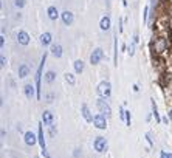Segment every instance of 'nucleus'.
<instances>
[{
    "label": "nucleus",
    "mask_w": 172,
    "mask_h": 158,
    "mask_svg": "<svg viewBox=\"0 0 172 158\" xmlns=\"http://www.w3.org/2000/svg\"><path fill=\"white\" fill-rule=\"evenodd\" d=\"M152 113H154V116H155V120H157L158 123H161V120H163V118L160 116V113H158V109H157V104H155V101H152Z\"/></svg>",
    "instance_id": "nucleus-20"
},
{
    "label": "nucleus",
    "mask_w": 172,
    "mask_h": 158,
    "mask_svg": "<svg viewBox=\"0 0 172 158\" xmlns=\"http://www.w3.org/2000/svg\"><path fill=\"white\" fill-rule=\"evenodd\" d=\"M37 140H39V144H41V149H42L44 156H45V158H50V156H48V153H47V144H45V138H44V129H42V124H39Z\"/></svg>",
    "instance_id": "nucleus-4"
},
{
    "label": "nucleus",
    "mask_w": 172,
    "mask_h": 158,
    "mask_svg": "<svg viewBox=\"0 0 172 158\" xmlns=\"http://www.w3.org/2000/svg\"><path fill=\"white\" fill-rule=\"evenodd\" d=\"M65 81H67L70 85H74V82H76V79H74V76L71 74V73H67L65 74Z\"/></svg>",
    "instance_id": "nucleus-22"
},
{
    "label": "nucleus",
    "mask_w": 172,
    "mask_h": 158,
    "mask_svg": "<svg viewBox=\"0 0 172 158\" xmlns=\"http://www.w3.org/2000/svg\"><path fill=\"white\" fill-rule=\"evenodd\" d=\"M93 147L96 152H104V150H107V140H105L104 137H98L93 143Z\"/></svg>",
    "instance_id": "nucleus-6"
},
{
    "label": "nucleus",
    "mask_w": 172,
    "mask_h": 158,
    "mask_svg": "<svg viewBox=\"0 0 172 158\" xmlns=\"http://www.w3.org/2000/svg\"><path fill=\"white\" fill-rule=\"evenodd\" d=\"M17 41H19V44H22V45H28V44H30V36H28V33L19 31V33H17Z\"/></svg>",
    "instance_id": "nucleus-11"
},
{
    "label": "nucleus",
    "mask_w": 172,
    "mask_h": 158,
    "mask_svg": "<svg viewBox=\"0 0 172 158\" xmlns=\"http://www.w3.org/2000/svg\"><path fill=\"white\" fill-rule=\"evenodd\" d=\"M99 28H101L102 31H107V30L110 28V17H109V16H105V17L101 19V22H99Z\"/></svg>",
    "instance_id": "nucleus-14"
},
{
    "label": "nucleus",
    "mask_w": 172,
    "mask_h": 158,
    "mask_svg": "<svg viewBox=\"0 0 172 158\" xmlns=\"http://www.w3.org/2000/svg\"><path fill=\"white\" fill-rule=\"evenodd\" d=\"M23 138H25V144H26V146H34L36 141H39L37 137L33 133V132H25Z\"/></svg>",
    "instance_id": "nucleus-8"
},
{
    "label": "nucleus",
    "mask_w": 172,
    "mask_h": 158,
    "mask_svg": "<svg viewBox=\"0 0 172 158\" xmlns=\"http://www.w3.org/2000/svg\"><path fill=\"white\" fill-rule=\"evenodd\" d=\"M53 98H55V95H53V93H48V95H47V102H53Z\"/></svg>",
    "instance_id": "nucleus-26"
},
{
    "label": "nucleus",
    "mask_w": 172,
    "mask_h": 158,
    "mask_svg": "<svg viewBox=\"0 0 172 158\" xmlns=\"http://www.w3.org/2000/svg\"><path fill=\"white\" fill-rule=\"evenodd\" d=\"M135 45H137V44H135L134 41H132V44L129 45V51H127V53H129L130 56H134V54H135Z\"/></svg>",
    "instance_id": "nucleus-23"
},
{
    "label": "nucleus",
    "mask_w": 172,
    "mask_h": 158,
    "mask_svg": "<svg viewBox=\"0 0 172 158\" xmlns=\"http://www.w3.org/2000/svg\"><path fill=\"white\" fill-rule=\"evenodd\" d=\"M41 44H42L44 47H47V45L51 44V34H50V33H44V34L41 36Z\"/></svg>",
    "instance_id": "nucleus-18"
},
{
    "label": "nucleus",
    "mask_w": 172,
    "mask_h": 158,
    "mask_svg": "<svg viewBox=\"0 0 172 158\" xmlns=\"http://www.w3.org/2000/svg\"><path fill=\"white\" fill-rule=\"evenodd\" d=\"M147 11H149V8L146 6L144 8V22H147Z\"/></svg>",
    "instance_id": "nucleus-29"
},
{
    "label": "nucleus",
    "mask_w": 172,
    "mask_h": 158,
    "mask_svg": "<svg viewBox=\"0 0 172 158\" xmlns=\"http://www.w3.org/2000/svg\"><path fill=\"white\" fill-rule=\"evenodd\" d=\"M126 124L130 127V112H126Z\"/></svg>",
    "instance_id": "nucleus-25"
},
{
    "label": "nucleus",
    "mask_w": 172,
    "mask_h": 158,
    "mask_svg": "<svg viewBox=\"0 0 172 158\" xmlns=\"http://www.w3.org/2000/svg\"><path fill=\"white\" fill-rule=\"evenodd\" d=\"M81 112H82V116H84V120H85L87 123H91V121H93L95 116H91V113H90V110H88V105H87V104H82V105H81Z\"/></svg>",
    "instance_id": "nucleus-10"
},
{
    "label": "nucleus",
    "mask_w": 172,
    "mask_h": 158,
    "mask_svg": "<svg viewBox=\"0 0 172 158\" xmlns=\"http://www.w3.org/2000/svg\"><path fill=\"white\" fill-rule=\"evenodd\" d=\"M61 17H62V22H64L65 25H71L73 20H74V16H73L71 11H64L62 14H61Z\"/></svg>",
    "instance_id": "nucleus-9"
},
{
    "label": "nucleus",
    "mask_w": 172,
    "mask_h": 158,
    "mask_svg": "<svg viewBox=\"0 0 172 158\" xmlns=\"http://www.w3.org/2000/svg\"><path fill=\"white\" fill-rule=\"evenodd\" d=\"M47 12H48V17H50L51 20H56V19L59 17V11H58L55 6H50Z\"/></svg>",
    "instance_id": "nucleus-16"
},
{
    "label": "nucleus",
    "mask_w": 172,
    "mask_h": 158,
    "mask_svg": "<svg viewBox=\"0 0 172 158\" xmlns=\"http://www.w3.org/2000/svg\"><path fill=\"white\" fill-rule=\"evenodd\" d=\"M102 58H104L102 48H96L93 53H91V56H90V64H91V65H96V64H99V62L102 61Z\"/></svg>",
    "instance_id": "nucleus-7"
},
{
    "label": "nucleus",
    "mask_w": 172,
    "mask_h": 158,
    "mask_svg": "<svg viewBox=\"0 0 172 158\" xmlns=\"http://www.w3.org/2000/svg\"><path fill=\"white\" fill-rule=\"evenodd\" d=\"M73 67H74V71L76 73H82L84 71V62L82 61H74Z\"/></svg>",
    "instance_id": "nucleus-19"
},
{
    "label": "nucleus",
    "mask_w": 172,
    "mask_h": 158,
    "mask_svg": "<svg viewBox=\"0 0 172 158\" xmlns=\"http://www.w3.org/2000/svg\"><path fill=\"white\" fill-rule=\"evenodd\" d=\"M96 105H98V109H99V112L102 115H105V116H110L112 115V109H110L109 102L105 101V98H98L96 99Z\"/></svg>",
    "instance_id": "nucleus-3"
},
{
    "label": "nucleus",
    "mask_w": 172,
    "mask_h": 158,
    "mask_svg": "<svg viewBox=\"0 0 172 158\" xmlns=\"http://www.w3.org/2000/svg\"><path fill=\"white\" fill-rule=\"evenodd\" d=\"M55 79H56V73H55V71H47V74H45V81H47L48 84L55 82Z\"/></svg>",
    "instance_id": "nucleus-21"
},
{
    "label": "nucleus",
    "mask_w": 172,
    "mask_h": 158,
    "mask_svg": "<svg viewBox=\"0 0 172 158\" xmlns=\"http://www.w3.org/2000/svg\"><path fill=\"white\" fill-rule=\"evenodd\" d=\"M93 124H95V127H96V129H99V130H104L105 127H107V121H105V115H102V113H98V115L93 118Z\"/></svg>",
    "instance_id": "nucleus-5"
},
{
    "label": "nucleus",
    "mask_w": 172,
    "mask_h": 158,
    "mask_svg": "<svg viewBox=\"0 0 172 158\" xmlns=\"http://www.w3.org/2000/svg\"><path fill=\"white\" fill-rule=\"evenodd\" d=\"M0 45H2V47L5 45V36H3V34L0 36Z\"/></svg>",
    "instance_id": "nucleus-30"
},
{
    "label": "nucleus",
    "mask_w": 172,
    "mask_h": 158,
    "mask_svg": "<svg viewBox=\"0 0 172 158\" xmlns=\"http://www.w3.org/2000/svg\"><path fill=\"white\" fill-rule=\"evenodd\" d=\"M28 73H30V68H28V65H20V67H19V77H26V76H28Z\"/></svg>",
    "instance_id": "nucleus-17"
},
{
    "label": "nucleus",
    "mask_w": 172,
    "mask_h": 158,
    "mask_svg": "<svg viewBox=\"0 0 172 158\" xmlns=\"http://www.w3.org/2000/svg\"><path fill=\"white\" fill-rule=\"evenodd\" d=\"M23 91H25V96L28 98V99H33L34 96H37V95L34 93V87H33L31 84H26V85L23 87Z\"/></svg>",
    "instance_id": "nucleus-12"
},
{
    "label": "nucleus",
    "mask_w": 172,
    "mask_h": 158,
    "mask_svg": "<svg viewBox=\"0 0 172 158\" xmlns=\"http://www.w3.org/2000/svg\"><path fill=\"white\" fill-rule=\"evenodd\" d=\"M0 62H2L0 65H2V67H5V65H6V58H5V56H2V58H0Z\"/></svg>",
    "instance_id": "nucleus-27"
},
{
    "label": "nucleus",
    "mask_w": 172,
    "mask_h": 158,
    "mask_svg": "<svg viewBox=\"0 0 172 158\" xmlns=\"http://www.w3.org/2000/svg\"><path fill=\"white\" fill-rule=\"evenodd\" d=\"M161 158H172V153H166V152H161Z\"/></svg>",
    "instance_id": "nucleus-28"
},
{
    "label": "nucleus",
    "mask_w": 172,
    "mask_h": 158,
    "mask_svg": "<svg viewBox=\"0 0 172 158\" xmlns=\"http://www.w3.org/2000/svg\"><path fill=\"white\" fill-rule=\"evenodd\" d=\"M47 61V53H44V56H42V61H41V65H39V68H37V73H36V98L37 99H41V77H42V67H44V64Z\"/></svg>",
    "instance_id": "nucleus-1"
},
{
    "label": "nucleus",
    "mask_w": 172,
    "mask_h": 158,
    "mask_svg": "<svg viewBox=\"0 0 172 158\" xmlns=\"http://www.w3.org/2000/svg\"><path fill=\"white\" fill-rule=\"evenodd\" d=\"M42 121H44L45 126H53V113L48 112V110H45L42 113Z\"/></svg>",
    "instance_id": "nucleus-13"
},
{
    "label": "nucleus",
    "mask_w": 172,
    "mask_h": 158,
    "mask_svg": "<svg viewBox=\"0 0 172 158\" xmlns=\"http://www.w3.org/2000/svg\"><path fill=\"white\" fill-rule=\"evenodd\" d=\"M98 93L101 95V98H109L112 95V85L109 81H102L98 85Z\"/></svg>",
    "instance_id": "nucleus-2"
},
{
    "label": "nucleus",
    "mask_w": 172,
    "mask_h": 158,
    "mask_svg": "<svg viewBox=\"0 0 172 158\" xmlns=\"http://www.w3.org/2000/svg\"><path fill=\"white\" fill-rule=\"evenodd\" d=\"M51 54L55 56V58H61V56H62V47H61L59 44L53 45V47H51Z\"/></svg>",
    "instance_id": "nucleus-15"
},
{
    "label": "nucleus",
    "mask_w": 172,
    "mask_h": 158,
    "mask_svg": "<svg viewBox=\"0 0 172 158\" xmlns=\"http://www.w3.org/2000/svg\"><path fill=\"white\" fill-rule=\"evenodd\" d=\"M25 3H26V0H14V5H16L17 8H23Z\"/></svg>",
    "instance_id": "nucleus-24"
}]
</instances>
